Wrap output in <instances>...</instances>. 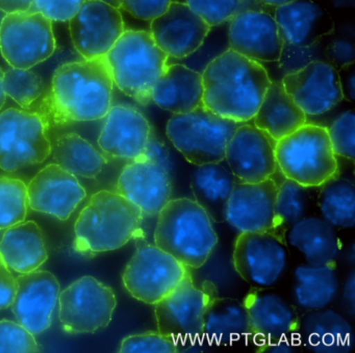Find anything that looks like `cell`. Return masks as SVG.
<instances>
[{
	"label": "cell",
	"mask_w": 355,
	"mask_h": 353,
	"mask_svg": "<svg viewBox=\"0 0 355 353\" xmlns=\"http://www.w3.org/2000/svg\"><path fill=\"white\" fill-rule=\"evenodd\" d=\"M201 76L203 107L239 123L252 121L271 84L259 62L230 49L211 60Z\"/></svg>",
	"instance_id": "6da1fadb"
},
{
	"label": "cell",
	"mask_w": 355,
	"mask_h": 353,
	"mask_svg": "<svg viewBox=\"0 0 355 353\" xmlns=\"http://www.w3.org/2000/svg\"><path fill=\"white\" fill-rule=\"evenodd\" d=\"M113 86L105 57L65 64L53 74L46 114L55 123L103 119L112 107Z\"/></svg>",
	"instance_id": "7a4b0ae2"
},
{
	"label": "cell",
	"mask_w": 355,
	"mask_h": 353,
	"mask_svg": "<svg viewBox=\"0 0 355 353\" xmlns=\"http://www.w3.org/2000/svg\"><path fill=\"white\" fill-rule=\"evenodd\" d=\"M143 215L118 192L103 190L91 197L74 226V248L82 253L117 250L142 238Z\"/></svg>",
	"instance_id": "3957f363"
},
{
	"label": "cell",
	"mask_w": 355,
	"mask_h": 353,
	"mask_svg": "<svg viewBox=\"0 0 355 353\" xmlns=\"http://www.w3.org/2000/svg\"><path fill=\"white\" fill-rule=\"evenodd\" d=\"M155 245L188 269H199L218 244L214 221L190 198L170 199L157 214Z\"/></svg>",
	"instance_id": "277c9868"
},
{
	"label": "cell",
	"mask_w": 355,
	"mask_h": 353,
	"mask_svg": "<svg viewBox=\"0 0 355 353\" xmlns=\"http://www.w3.org/2000/svg\"><path fill=\"white\" fill-rule=\"evenodd\" d=\"M105 59L114 84L142 105L150 103L153 86L169 62L145 31H124Z\"/></svg>",
	"instance_id": "5b68a950"
},
{
	"label": "cell",
	"mask_w": 355,
	"mask_h": 353,
	"mask_svg": "<svg viewBox=\"0 0 355 353\" xmlns=\"http://www.w3.org/2000/svg\"><path fill=\"white\" fill-rule=\"evenodd\" d=\"M277 169L284 178L309 188H319L338 174L327 128L304 124L276 142Z\"/></svg>",
	"instance_id": "8992f818"
},
{
	"label": "cell",
	"mask_w": 355,
	"mask_h": 353,
	"mask_svg": "<svg viewBox=\"0 0 355 353\" xmlns=\"http://www.w3.org/2000/svg\"><path fill=\"white\" fill-rule=\"evenodd\" d=\"M241 124L216 115L202 105L189 113L173 114L166 134L189 163L201 166L224 160L226 146Z\"/></svg>",
	"instance_id": "52a82bcc"
},
{
	"label": "cell",
	"mask_w": 355,
	"mask_h": 353,
	"mask_svg": "<svg viewBox=\"0 0 355 353\" xmlns=\"http://www.w3.org/2000/svg\"><path fill=\"white\" fill-rule=\"evenodd\" d=\"M217 296L211 282L197 286L190 273L165 298L155 304L157 332L178 345V352L189 350L203 340V317L207 305Z\"/></svg>",
	"instance_id": "ba28073f"
},
{
	"label": "cell",
	"mask_w": 355,
	"mask_h": 353,
	"mask_svg": "<svg viewBox=\"0 0 355 353\" xmlns=\"http://www.w3.org/2000/svg\"><path fill=\"white\" fill-rule=\"evenodd\" d=\"M243 302L257 352L292 353L300 348V316L282 295L269 289L252 288Z\"/></svg>",
	"instance_id": "9c48e42d"
},
{
	"label": "cell",
	"mask_w": 355,
	"mask_h": 353,
	"mask_svg": "<svg viewBox=\"0 0 355 353\" xmlns=\"http://www.w3.org/2000/svg\"><path fill=\"white\" fill-rule=\"evenodd\" d=\"M136 241V252L124 269L122 282L132 298L155 305L180 284L189 269L143 236Z\"/></svg>",
	"instance_id": "30bf717a"
},
{
	"label": "cell",
	"mask_w": 355,
	"mask_h": 353,
	"mask_svg": "<svg viewBox=\"0 0 355 353\" xmlns=\"http://www.w3.org/2000/svg\"><path fill=\"white\" fill-rule=\"evenodd\" d=\"M51 153L41 114L9 109L0 114V169L15 172L43 163Z\"/></svg>",
	"instance_id": "8fae6325"
},
{
	"label": "cell",
	"mask_w": 355,
	"mask_h": 353,
	"mask_svg": "<svg viewBox=\"0 0 355 353\" xmlns=\"http://www.w3.org/2000/svg\"><path fill=\"white\" fill-rule=\"evenodd\" d=\"M55 51L53 21L38 12L7 14L0 24V53L13 68L31 69Z\"/></svg>",
	"instance_id": "7c38bea8"
},
{
	"label": "cell",
	"mask_w": 355,
	"mask_h": 353,
	"mask_svg": "<svg viewBox=\"0 0 355 353\" xmlns=\"http://www.w3.org/2000/svg\"><path fill=\"white\" fill-rule=\"evenodd\" d=\"M59 320L67 334H93L111 323L117 307L113 289L84 276L60 292Z\"/></svg>",
	"instance_id": "4fadbf2b"
},
{
	"label": "cell",
	"mask_w": 355,
	"mask_h": 353,
	"mask_svg": "<svg viewBox=\"0 0 355 353\" xmlns=\"http://www.w3.org/2000/svg\"><path fill=\"white\" fill-rule=\"evenodd\" d=\"M232 264L252 288H273L288 269V245L272 232H240L234 242Z\"/></svg>",
	"instance_id": "5bb4252c"
},
{
	"label": "cell",
	"mask_w": 355,
	"mask_h": 353,
	"mask_svg": "<svg viewBox=\"0 0 355 353\" xmlns=\"http://www.w3.org/2000/svg\"><path fill=\"white\" fill-rule=\"evenodd\" d=\"M70 35L76 51L85 60L105 57L124 33L119 9L101 0H86L69 20Z\"/></svg>",
	"instance_id": "9a60e30c"
},
{
	"label": "cell",
	"mask_w": 355,
	"mask_h": 353,
	"mask_svg": "<svg viewBox=\"0 0 355 353\" xmlns=\"http://www.w3.org/2000/svg\"><path fill=\"white\" fill-rule=\"evenodd\" d=\"M276 141L254 124H241L228 142L225 160L238 182L255 184L277 171Z\"/></svg>",
	"instance_id": "2e32d148"
},
{
	"label": "cell",
	"mask_w": 355,
	"mask_h": 353,
	"mask_svg": "<svg viewBox=\"0 0 355 353\" xmlns=\"http://www.w3.org/2000/svg\"><path fill=\"white\" fill-rule=\"evenodd\" d=\"M284 90L306 116L327 113L344 99L338 70L323 61H311L286 74Z\"/></svg>",
	"instance_id": "e0dca14e"
},
{
	"label": "cell",
	"mask_w": 355,
	"mask_h": 353,
	"mask_svg": "<svg viewBox=\"0 0 355 353\" xmlns=\"http://www.w3.org/2000/svg\"><path fill=\"white\" fill-rule=\"evenodd\" d=\"M211 26L186 3L172 1L168 9L150 21L155 44L172 59H186L200 49Z\"/></svg>",
	"instance_id": "ac0fdd59"
},
{
	"label": "cell",
	"mask_w": 355,
	"mask_h": 353,
	"mask_svg": "<svg viewBox=\"0 0 355 353\" xmlns=\"http://www.w3.org/2000/svg\"><path fill=\"white\" fill-rule=\"evenodd\" d=\"M116 192L138 207L143 215L157 216L171 199L172 170L141 155L126 164Z\"/></svg>",
	"instance_id": "d6986e66"
},
{
	"label": "cell",
	"mask_w": 355,
	"mask_h": 353,
	"mask_svg": "<svg viewBox=\"0 0 355 353\" xmlns=\"http://www.w3.org/2000/svg\"><path fill=\"white\" fill-rule=\"evenodd\" d=\"M15 296L11 309L18 323L34 336L49 329L53 321L61 286L49 271H33L15 278Z\"/></svg>",
	"instance_id": "ffe728a7"
},
{
	"label": "cell",
	"mask_w": 355,
	"mask_h": 353,
	"mask_svg": "<svg viewBox=\"0 0 355 353\" xmlns=\"http://www.w3.org/2000/svg\"><path fill=\"white\" fill-rule=\"evenodd\" d=\"M228 28L230 49L255 62H278L284 55V41L273 14L246 11L232 18Z\"/></svg>",
	"instance_id": "44dd1931"
},
{
	"label": "cell",
	"mask_w": 355,
	"mask_h": 353,
	"mask_svg": "<svg viewBox=\"0 0 355 353\" xmlns=\"http://www.w3.org/2000/svg\"><path fill=\"white\" fill-rule=\"evenodd\" d=\"M26 193L31 209L62 221L69 219L87 195L76 176L55 163L35 175L26 187Z\"/></svg>",
	"instance_id": "7402d4cb"
},
{
	"label": "cell",
	"mask_w": 355,
	"mask_h": 353,
	"mask_svg": "<svg viewBox=\"0 0 355 353\" xmlns=\"http://www.w3.org/2000/svg\"><path fill=\"white\" fill-rule=\"evenodd\" d=\"M278 184L273 178L255 184L236 182L225 221L239 232H273Z\"/></svg>",
	"instance_id": "603a6c76"
},
{
	"label": "cell",
	"mask_w": 355,
	"mask_h": 353,
	"mask_svg": "<svg viewBox=\"0 0 355 353\" xmlns=\"http://www.w3.org/2000/svg\"><path fill=\"white\" fill-rule=\"evenodd\" d=\"M98 138L103 153L112 159L132 161L144 153L153 128L138 110L126 105L111 107Z\"/></svg>",
	"instance_id": "cb8c5ba5"
},
{
	"label": "cell",
	"mask_w": 355,
	"mask_h": 353,
	"mask_svg": "<svg viewBox=\"0 0 355 353\" xmlns=\"http://www.w3.org/2000/svg\"><path fill=\"white\" fill-rule=\"evenodd\" d=\"M284 47L307 49L315 46L334 30L327 11L311 0H294L275 8L273 14Z\"/></svg>",
	"instance_id": "d4e9b609"
},
{
	"label": "cell",
	"mask_w": 355,
	"mask_h": 353,
	"mask_svg": "<svg viewBox=\"0 0 355 353\" xmlns=\"http://www.w3.org/2000/svg\"><path fill=\"white\" fill-rule=\"evenodd\" d=\"M298 340L313 353H348L353 346L352 326L334 309L306 311L299 317Z\"/></svg>",
	"instance_id": "484cf974"
},
{
	"label": "cell",
	"mask_w": 355,
	"mask_h": 353,
	"mask_svg": "<svg viewBox=\"0 0 355 353\" xmlns=\"http://www.w3.org/2000/svg\"><path fill=\"white\" fill-rule=\"evenodd\" d=\"M202 76L182 64H168L151 92V101L172 114L189 113L202 105Z\"/></svg>",
	"instance_id": "4316f807"
},
{
	"label": "cell",
	"mask_w": 355,
	"mask_h": 353,
	"mask_svg": "<svg viewBox=\"0 0 355 353\" xmlns=\"http://www.w3.org/2000/svg\"><path fill=\"white\" fill-rule=\"evenodd\" d=\"M336 230L321 216L307 215L286 230L284 240L309 265H331L340 250Z\"/></svg>",
	"instance_id": "83f0119b"
},
{
	"label": "cell",
	"mask_w": 355,
	"mask_h": 353,
	"mask_svg": "<svg viewBox=\"0 0 355 353\" xmlns=\"http://www.w3.org/2000/svg\"><path fill=\"white\" fill-rule=\"evenodd\" d=\"M0 255L10 271H36L49 259L40 226L35 221H22L7 228L0 240Z\"/></svg>",
	"instance_id": "f1b7e54d"
},
{
	"label": "cell",
	"mask_w": 355,
	"mask_h": 353,
	"mask_svg": "<svg viewBox=\"0 0 355 353\" xmlns=\"http://www.w3.org/2000/svg\"><path fill=\"white\" fill-rule=\"evenodd\" d=\"M238 180L225 160L197 166L191 176L194 200L214 222L225 221L226 207Z\"/></svg>",
	"instance_id": "f546056e"
},
{
	"label": "cell",
	"mask_w": 355,
	"mask_h": 353,
	"mask_svg": "<svg viewBox=\"0 0 355 353\" xmlns=\"http://www.w3.org/2000/svg\"><path fill=\"white\" fill-rule=\"evenodd\" d=\"M203 340L217 346H230L250 338L251 328L244 302L215 296L203 317Z\"/></svg>",
	"instance_id": "4dcf8cb0"
},
{
	"label": "cell",
	"mask_w": 355,
	"mask_h": 353,
	"mask_svg": "<svg viewBox=\"0 0 355 353\" xmlns=\"http://www.w3.org/2000/svg\"><path fill=\"white\" fill-rule=\"evenodd\" d=\"M252 121L277 142L306 124L307 116L286 93L282 83L271 82Z\"/></svg>",
	"instance_id": "1f68e13d"
},
{
	"label": "cell",
	"mask_w": 355,
	"mask_h": 353,
	"mask_svg": "<svg viewBox=\"0 0 355 353\" xmlns=\"http://www.w3.org/2000/svg\"><path fill=\"white\" fill-rule=\"evenodd\" d=\"M340 289V278L334 264H301L293 272V300L303 311H317L329 307L338 297Z\"/></svg>",
	"instance_id": "d6a6232c"
},
{
	"label": "cell",
	"mask_w": 355,
	"mask_h": 353,
	"mask_svg": "<svg viewBox=\"0 0 355 353\" xmlns=\"http://www.w3.org/2000/svg\"><path fill=\"white\" fill-rule=\"evenodd\" d=\"M51 153L55 164L80 178H96L107 164V159L76 132L60 136L51 145Z\"/></svg>",
	"instance_id": "836d02e7"
},
{
	"label": "cell",
	"mask_w": 355,
	"mask_h": 353,
	"mask_svg": "<svg viewBox=\"0 0 355 353\" xmlns=\"http://www.w3.org/2000/svg\"><path fill=\"white\" fill-rule=\"evenodd\" d=\"M317 205L320 215L334 228L355 225V188L353 182L338 175L319 187Z\"/></svg>",
	"instance_id": "e575fe53"
},
{
	"label": "cell",
	"mask_w": 355,
	"mask_h": 353,
	"mask_svg": "<svg viewBox=\"0 0 355 353\" xmlns=\"http://www.w3.org/2000/svg\"><path fill=\"white\" fill-rule=\"evenodd\" d=\"M311 189L288 178L278 184L272 232L284 240L286 230L309 215L311 205Z\"/></svg>",
	"instance_id": "d590c367"
},
{
	"label": "cell",
	"mask_w": 355,
	"mask_h": 353,
	"mask_svg": "<svg viewBox=\"0 0 355 353\" xmlns=\"http://www.w3.org/2000/svg\"><path fill=\"white\" fill-rule=\"evenodd\" d=\"M184 3L211 28L230 22L243 12H269V8L257 0H184Z\"/></svg>",
	"instance_id": "8d00e7d4"
},
{
	"label": "cell",
	"mask_w": 355,
	"mask_h": 353,
	"mask_svg": "<svg viewBox=\"0 0 355 353\" xmlns=\"http://www.w3.org/2000/svg\"><path fill=\"white\" fill-rule=\"evenodd\" d=\"M28 209L26 184L18 178H0V230L24 221Z\"/></svg>",
	"instance_id": "74e56055"
},
{
	"label": "cell",
	"mask_w": 355,
	"mask_h": 353,
	"mask_svg": "<svg viewBox=\"0 0 355 353\" xmlns=\"http://www.w3.org/2000/svg\"><path fill=\"white\" fill-rule=\"evenodd\" d=\"M3 90L24 110H31L44 93L42 78L28 69H12L3 72Z\"/></svg>",
	"instance_id": "f35d334b"
},
{
	"label": "cell",
	"mask_w": 355,
	"mask_h": 353,
	"mask_svg": "<svg viewBox=\"0 0 355 353\" xmlns=\"http://www.w3.org/2000/svg\"><path fill=\"white\" fill-rule=\"evenodd\" d=\"M328 136L332 150L336 157L354 161L355 157V116L354 112H345L336 118L329 128Z\"/></svg>",
	"instance_id": "ab89813d"
},
{
	"label": "cell",
	"mask_w": 355,
	"mask_h": 353,
	"mask_svg": "<svg viewBox=\"0 0 355 353\" xmlns=\"http://www.w3.org/2000/svg\"><path fill=\"white\" fill-rule=\"evenodd\" d=\"M40 347L34 334L18 322L0 321V353L39 352Z\"/></svg>",
	"instance_id": "60d3db41"
},
{
	"label": "cell",
	"mask_w": 355,
	"mask_h": 353,
	"mask_svg": "<svg viewBox=\"0 0 355 353\" xmlns=\"http://www.w3.org/2000/svg\"><path fill=\"white\" fill-rule=\"evenodd\" d=\"M122 353H176L178 345L159 332H147L132 334L122 341L119 349Z\"/></svg>",
	"instance_id": "b9f144b4"
},
{
	"label": "cell",
	"mask_w": 355,
	"mask_h": 353,
	"mask_svg": "<svg viewBox=\"0 0 355 353\" xmlns=\"http://www.w3.org/2000/svg\"><path fill=\"white\" fill-rule=\"evenodd\" d=\"M86 0H34L30 11L38 12L51 21H69Z\"/></svg>",
	"instance_id": "7bdbcfd3"
},
{
	"label": "cell",
	"mask_w": 355,
	"mask_h": 353,
	"mask_svg": "<svg viewBox=\"0 0 355 353\" xmlns=\"http://www.w3.org/2000/svg\"><path fill=\"white\" fill-rule=\"evenodd\" d=\"M173 0H122L121 9L137 19L151 21L159 17Z\"/></svg>",
	"instance_id": "ee69618b"
},
{
	"label": "cell",
	"mask_w": 355,
	"mask_h": 353,
	"mask_svg": "<svg viewBox=\"0 0 355 353\" xmlns=\"http://www.w3.org/2000/svg\"><path fill=\"white\" fill-rule=\"evenodd\" d=\"M325 57L328 60V64H330L338 71L345 66L354 64V45L350 41L345 40V39L332 41L326 47Z\"/></svg>",
	"instance_id": "f6af8a7d"
},
{
	"label": "cell",
	"mask_w": 355,
	"mask_h": 353,
	"mask_svg": "<svg viewBox=\"0 0 355 353\" xmlns=\"http://www.w3.org/2000/svg\"><path fill=\"white\" fill-rule=\"evenodd\" d=\"M15 295V277L0 255V311L9 309Z\"/></svg>",
	"instance_id": "bcb514c9"
},
{
	"label": "cell",
	"mask_w": 355,
	"mask_h": 353,
	"mask_svg": "<svg viewBox=\"0 0 355 353\" xmlns=\"http://www.w3.org/2000/svg\"><path fill=\"white\" fill-rule=\"evenodd\" d=\"M142 155L148 157L151 161L161 164L162 166L168 168V169L172 170L171 155H170L169 149L163 141L159 140L157 136H155L153 132Z\"/></svg>",
	"instance_id": "7dc6e473"
},
{
	"label": "cell",
	"mask_w": 355,
	"mask_h": 353,
	"mask_svg": "<svg viewBox=\"0 0 355 353\" xmlns=\"http://www.w3.org/2000/svg\"><path fill=\"white\" fill-rule=\"evenodd\" d=\"M340 76V88H342L343 97L352 103L355 97V72L354 64L345 66L338 70Z\"/></svg>",
	"instance_id": "c3c4849f"
},
{
	"label": "cell",
	"mask_w": 355,
	"mask_h": 353,
	"mask_svg": "<svg viewBox=\"0 0 355 353\" xmlns=\"http://www.w3.org/2000/svg\"><path fill=\"white\" fill-rule=\"evenodd\" d=\"M343 302L351 313L355 311V272L349 274L343 286Z\"/></svg>",
	"instance_id": "681fc988"
},
{
	"label": "cell",
	"mask_w": 355,
	"mask_h": 353,
	"mask_svg": "<svg viewBox=\"0 0 355 353\" xmlns=\"http://www.w3.org/2000/svg\"><path fill=\"white\" fill-rule=\"evenodd\" d=\"M34 0H0V11L6 14L30 11Z\"/></svg>",
	"instance_id": "f907efd6"
},
{
	"label": "cell",
	"mask_w": 355,
	"mask_h": 353,
	"mask_svg": "<svg viewBox=\"0 0 355 353\" xmlns=\"http://www.w3.org/2000/svg\"><path fill=\"white\" fill-rule=\"evenodd\" d=\"M259 3L265 6V7L269 8V9H272L273 8L275 10V8L280 7V6L286 5V3H292L294 0H257Z\"/></svg>",
	"instance_id": "816d5d0a"
},
{
	"label": "cell",
	"mask_w": 355,
	"mask_h": 353,
	"mask_svg": "<svg viewBox=\"0 0 355 353\" xmlns=\"http://www.w3.org/2000/svg\"><path fill=\"white\" fill-rule=\"evenodd\" d=\"M334 8L343 9V8L354 7L355 0H330Z\"/></svg>",
	"instance_id": "f5cc1de1"
},
{
	"label": "cell",
	"mask_w": 355,
	"mask_h": 353,
	"mask_svg": "<svg viewBox=\"0 0 355 353\" xmlns=\"http://www.w3.org/2000/svg\"><path fill=\"white\" fill-rule=\"evenodd\" d=\"M3 71L0 69V110L3 109V105L6 103V98H7V95H6L5 90H3Z\"/></svg>",
	"instance_id": "db71d44e"
},
{
	"label": "cell",
	"mask_w": 355,
	"mask_h": 353,
	"mask_svg": "<svg viewBox=\"0 0 355 353\" xmlns=\"http://www.w3.org/2000/svg\"><path fill=\"white\" fill-rule=\"evenodd\" d=\"M101 1L111 6V7L116 8V9H121L122 0H101Z\"/></svg>",
	"instance_id": "11a10c76"
}]
</instances>
